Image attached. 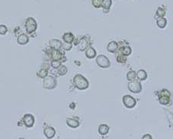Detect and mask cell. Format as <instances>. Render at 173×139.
Masks as SVG:
<instances>
[{
    "mask_svg": "<svg viewBox=\"0 0 173 139\" xmlns=\"http://www.w3.org/2000/svg\"><path fill=\"white\" fill-rule=\"evenodd\" d=\"M37 29V23L32 17H29L26 21V30L28 33H32Z\"/></svg>",
    "mask_w": 173,
    "mask_h": 139,
    "instance_id": "3957f363",
    "label": "cell"
},
{
    "mask_svg": "<svg viewBox=\"0 0 173 139\" xmlns=\"http://www.w3.org/2000/svg\"><path fill=\"white\" fill-rule=\"evenodd\" d=\"M123 101L127 108H133L136 105V100L130 95H125L123 97Z\"/></svg>",
    "mask_w": 173,
    "mask_h": 139,
    "instance_id": "8992f818",
    "label": "cell"
},
{
    "mask_svg": "<svg viewBox=\"0 0 173 139\" xmlns=\"http://www.w3.org/2000/svg\"><path fill=\"white\" fill-rule=\"evenodd\" d=\"M165 112L167 114V116H168V119L169 120V123H170V125L172 127H173V114L171 113L170 111H165Z\"/></svg>",
    "mask_w": 173,
    "mask_h": 139,
    "instance_id": "4316f807",
    "label": "cell"
},
{
    "mask_svg": "<svg viewBox=\"0 0 173 139\" xmlns=\"http://www.w3.org/2000/svg\"><path fill=\"white\" fill-rule=\"evenodd\" d=\"M22 120H23V123L27 128H32L33 124H34L35 118L30 114H27V115H25L23 118H22Z\"/></svg>",
    "mask_w": 173,
    "mask_h": 139,
    "instance_id": "ba28073f",
    "label": "cell"
},
{
    "mask_svg": "<svg viewBox=\"0 0 173 139\" xmlns=\"http://www.w3.org/2000/svg\"><path fill=\"white\" fill-rule=\"evenodd\" d=\"M136 72H135V71H132V70H131V71L128 72V73H127V79H128V80H134V79L136 78Z\"/></svg>",
    "mask_w": 173,
    "mask_h": 139,
    "instance_id": "cb8c5ba5",
    "label": "cell"
},
{
    "mask_svg": "<svg viewBox=\"0 0 173 139\" xmlns=\"http://www.w3.org/2000/svg\"><path fill=\"white\" fill-rule=\"evenodd\" d=\"M165 15V9L162 8V7H159L156 12V16L159 17H164Z\"/></svg>",
    "mask_w": 173,
    "mask_h": 139,
    "instance_id": "7402d4cb",
    "label": "cell"
},
{
    "mask_svg": "<svg viewBox=\"0 0 173 139\" xmlns=\"http://www.w3.org/2000/svg\"><path fill=\"white\" fill-rule=\"evenodd\" d=\"M88 46V40H86V38L83 37L82 40L79 41V49L81 51L85 50L86 47Z\"/></svg>",
    "mask_w": 173,
    "mask_h": 139,
    "instance_id": "2e32d148",
    "label": "cell"
},
{
    "mask_svg": "<svg viewBox=\"0 0 173 139\" xmlns=\"http://www.w3.org/2000/svg\"><path fill=\"white\" fill-rule=\"evenodd\" d=\"M96 63L100 67L102 68H107L110 66V62L106 56L104 55H99L96 58Z\"/></svg>",
    "mask_w": 173,
    "mask_h": 139,
    "instance_id": "52a82bcc",
    "label": "cell"
},
{
    "mask_svg": "<svg viewBox=\"0 0 173 139\" xmlns=\"http://www.w3.org/2000/svg\"><path fill=\"white\" fill-rule=\"evenodd\" d=\"M57 85V81L52 76H46L44 77L43 80V87L48 90L54 89Z\"/></svg>",
    "mask_w": 173,
    "mask_h": 139,
    "instance_id": "7a4b0ae2",
    "label": "cell"
},
{
    "mask_svg": "<svg viewBox=\"0 0 173 139\" xmlns=\"http://www.w3.org/2000/svg\"><path fill=\"white\" fill-rule=\"evenodd\" d=\"M51 56L53 60H59L62 59V54L59 50H53L52 51H51Z\"/></svg>",
    "mask_w": 173,
    "mask_h": 139,
    "instance_id": "9a60e30c",
    "label": "cell"
},
{
    "mask_svg": "<svg viewBox=\"0 0 173 139\" xmlns=\"http://www.w3.org/2000/svg\"><path fill=\"white\" fill-rule=\"evenodd\" d=\"M132 53V50L129 46H125L123 49V54L125 56H128Z\"/></svg>",
    "mask_w": 173,
    "mask_h": 139,
    "instance_id": "484cf974",
    "label": "cell"
},
{
    "mask_svg": "<svg viewBox=\"0 0 173 139\" xmlns=\"http://www.w3.org/2000/svg\"><path fill=\"white\" fill-rule=\"evenodd\" d=\"M92 5L96 8H99L102 6V0H92Z\"/></svg>",
    "mask_w": 173,
    "mask_h": 139,
    "instance_id": "f546056e",
    "label": "cell"
},
{
    "mask_svg": "<svg viewBox=\"0 0 173 139\" xmlns=\"http://www.w3.org/2000/svg\"><path fill=\"white\" fill-rule=\"evenodd\" d=\"M128 90L132 92V93H135V94H138V93H140L142 91V84L140 83L139 81H137V80H133L130 83H128Z\"/></svg>",
    "mask_w": 173,
    "mask_h": 139,
    "instance_id": "5b68a950",
    "label": "cell"
},
{
    "mask_svg": "<svg viewBox=\"0 0 173 139\" xmlns=\"http://www.w3.org/2000/svg\"><path fill=\"white\" fill-rule=\"evenodd\" d=\"M74 36L71 32H66L62 36V40H64L65 43H72L74 41Z\"/></svg>",
    "mask_w": 173,
    "mask_h": 139,
    "instance_id": "7c38bea8",
    "label": "cell"
},
{
    "mask_svg": "<svg viewBox=\"0 0 173 139\" xmlns=\"http://www.w3.org/2000/svg\"><path fill=\"white\" fill-rule=\"evenodd\" d=\"M118 49V44L115 41H112L108 44L107 46V50L109 52H111V53H115V51L117 50Z\"/></svg>",
    "mask_w": 173,
    "mask_h": 139,
    "instance_id": "5bb4252c",
    "label": "cell"
},
{
    "mask_svg": "<svg viewBox=\"0 0 173 139\" xmlns=\"http://www.w3.org/2000/svg\"><path fill=\"white\" fill-rule=\"evenodd\" d=\"M156 23H157V26L161 29H163L165 28V26L167 25V20L163 18V17H159V19H157L156 21Z\"/></svg>",
    "mask_w": 173,
    "mask_h": 139,
    "instance_id": "d6986e66",
    "label": "cell"
},
{
    "mask_svg": "<svg viewBox=\"0 0 173 139\" xmlns=\"http://www.w3.org/2000/svg\"><path fill=\"white\" fill-rule=\"evenodd\" d=\"M109 131V126L107 124H101L99 127V133L102 135H106L108 134V132Z\"/></svg>",
    "mask_w": 173,
    "mask_h": 139,
    "instance_id": "e0dca14e",
    "label": "cell"
},
{
    "mask_svg": "<svg viewBox=\"0 0 173 139\" xmlns=\"http://www.w3.org/2000/svg\"><path fill=\"white\" fill-rule=\"evenodd\" d=\"M85 55H86V56H87L88 58L92 59V58H94V57L96 56V52L92 47H89L87 50L85 51Z\"/></svg>",
    "mask_w": 173,
    "mask_h": 139,
    "instance_id": "ac0fdd59",
    "label": "cell"
},
{
    "mask_svg": "<svg viewBox=\"0 0 173 139\" xmlns=\"http://www.w3.org/2000/svg\"><path fill=\"white\" fill-rule=\"evenodd\" d=\"M171 98V93L168 90L163 89V91H161L159 97V102L160 104H164V105H167L169 104Z\"/></svg>",
    "mask_w": 173,
    "mask_h": 139,
    "instance_id": "277c9868",
    "label": "cell"
},
{
    "mask_svg": "<svg viewBox=\"0 0 173 139\" xmlns=\"http://www.w3.org/2000/svg\"><path fill=\"white\" fill-rule=\"evenodd\" d=\"M66 123L72 128H76L79 126V122L77 120L73 119V118H67Z\"/></svg>",
    "mask_w": 173,
    "mask_h": 139,
    "instance_id": "8fae6325",
    "label": "cell"
},
{
    "mask_svg": "<svg viewBox=\"0 0 173 139\" xmlns=\"http://www.w3.org/2000/svg\"><path fill=\"white\" fill-rule=\"evenodd\" d=\"M48 45L50 46L51 48H52L53 50H59L62 48V43L59 40H52L48 42Z\"/></svg>",
    "mask_w": 173,
    "mask_h": 139,
    "instance_id": "30bf717a",
    "label": "cell"
},
{
    "mask_svg": "<svg viewBox=\"0 0 173 139\" xmlns=\"http://www.w3.org/2000/svg\"><path fill=\"white\" fill-rule=\"evenodd\" d=\"M111 5H112V0H102V7H103L104 10L106 9L108 12Z\"/></svg>",
    "mask_w": 173,
    "mask_h": 139,
    "instance_id": "ffe728a7",
    "label": "cell"
},
{
    "mask_svg": "<svg viewBox=\"0 0 173 139\" xmlns=\"http://www.w3.org/2000/svg\"><path fill=\"white\" fill-rule=\"evenodd\" d=\"M8 32V28L5 25H0V34L5 35Z\"/></svg>",
    "mask_w": 173,
    "mask_h": 139,
    "instance_id": "83f0119b",
    "label": "cell"
},
{
    "mask_svg": "<svg viewBox=\"0 0 173 139\" xmlns=\"http://www.w3.org/2000/svg\"><path fill=\"white\" fill-rule=\"evenodd\" d=\"M142 138H143V139H145V138L152 139V137L151 136V135H149V134H145V135H144V136L142 137Z\"/></svg>",
    "mask_w": 173,
    "mask_h": 139,
    "instance_id": "1f68e13d",
    "label": "cell"
},
{
    "mask_svg": "<svg viewBox=\"0 0 173 139\" xmlns=\"http://www.w3.org/2000/svg\"><path fill=\"white\" fill-rule=\"evenodd\" d=\"M62 48L66 50H69L72 48V43H65L64 44H62Z\"/></svg>",
    "mask_w": 173,
    "mask_h": 139,
    "instance_id": "4dcf8cb0",
    "label": "cell"
},
{
    "mask_svg": "<svg viewBox=\"0 0 173 139\" xmlns=\"http://www.w3.org/2000/svg\"><path fill=\"white\" fill-rule=\"evenodd\" d=\"M51 65H52V67H53V68H55V69H57V68H59V67H60V66H61V62L59 61V60H53L52 61V63H51Z\"/></svg>",
    "mask_w": 173,
    "mask_h": 139,
    "instance_id": "603a6c76",
    "label": "cell"
},
{
    "mask_svg": "<svg viewBox=\"0 0 173 139\" xmlns=\"http://www.w3.org/2000/svg\"><path fill=\"white\" fill-rule=\"evenodd\" d=\"M37 75L39 76V77L44 78L45 77L47 76V71L44 69L41 70H39V71L37 73Z\"/></svg>",
    "mask_w": 173,
    "mask_h": 139,
    "instance_id": "f1b7e54d",
    "label": "cell"
},
{
    "mask_svg": "<svg viewBox=\"0 0 173 139\" xmlns=\"http://www.w3.org/2000/svg\"><path fill=\"white\" fill-rule=\"evenodd\" d=\"M136 76L141 80H145L147 78V73L144 70H139L138 73H136Z\"/></svg>",
    "mask_w": 173,
    "mask_h": 139,
    "instance_id": "44dd1931",
    "label": "cell"
},
{
    "mask_svg": "<svg viewBox=\"0 0 173 139\" xmlns=\"http://www.w3.org/2000/svg\"><path fill=\"white\" fill-rule=\"evenodd\" d=\"M29 39L27 35L21 34L20 36H19V37L17 39V42L20 45H25L29 42Z\"/></svg>",
    "mask_w": 173,
    "mask_h": 139,
    "instance_id": "4fadbf2b",
    "label": "cell"
},
{
    "mask_svg": "<svg viewBox=\"0 0 173 139\" xmlns=\"http://www.w3.org/2000/svg\"><path fill=\"white\" fill-rule=\"evenodd\" d=\"M67 71H68V70H67V68L66 66H62V67L60 66V68H59V70H58V73H59V75L63 76V75H65Z\"/></svg>",
    "mask_w": 173,
    "mask_h": 139,
    "instance_id": "d4e9b609",
    "label": "cell"
},
{
    "mask_svg": "<svg viewBox=\"0 0 173 139\" xmlns=\"http://www.w3.org/2000/svg\"><path fill=\"white\" fill-rule=\"evenodd\" d=\"M73 83H74L75 87L79 90H85L88 88V82L83 75L77 74L75 75L73 78Z\"/></svg>",
    "mask_w": 173,
    "mask_h": 139,
    "instance_id": "6da1fadb",
    "label": "cell"
},
{
    "mask_svg": "<svg viewBox=\"0 0 173 139\" xmlns=\"http://www.w3.org/2000/svg\"><path fill=\"white\" fill-rule=\"evenodd\" d=\"M44 134L47 138H52L56 135V130L52 127H47L44 129Z\"/></svg>",
    "mask_w": 173,
    "mask_h": 139,
    "instance_id": "9c48e42d",
    "label": "cell"
}]
</instances>
